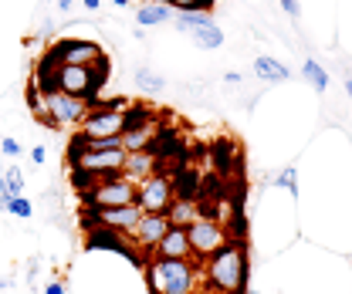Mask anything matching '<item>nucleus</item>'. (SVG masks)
<instances>
[{"mask_svg":"<svg viewBox=\"0 0 352 294\" xmlns=\"http://www.w3.org/2000/svg\"><path fill=\"white\" fill-rule=\"evenodd\" d=\"M248 244L230 240L214 257L200 264V284L207 294H244L248 291Z\"/></svg>","mask_w":352,"mask_h":294,"instance_id":"obj_1","label":"nucleus"},{"mask_svg":"<svg viewBox=\"0 0 352 294\" xmlns=\"http://www.w3.org/2000/svg\"><path fill=\"white\" fill-rule=\"evenodd\" d=\"M146 284L153 294H200V264L197 260H160L146 267Z\"/></svg>","mask_w":352,"mask_h":294,"instance_id":"obj_2","label":"nucleus"},{"mask_svg":"<svg viewBox=\"0 0 352 294\" xmlns=\"http://www.w3.org/2000/svg\"><path fill=\"white\" fill-rule=\"evenodd\" d=\"M186 240H190V247H193V260L204 264V260L214 257L223 244H230V234H227V227L220 223L217 216H207V213H204L200 220H193V223L186 227Z\"/></svg>","mask_w":352,"mask_h":294,"instance_id":"obj_3","label":"nucleus"},{"mask_svg":"<svg viewBox=\"0 0 352 294\" xmlns=\"http://www.w3.org/2000/svg\"><path fill=\"white\" fill-rule=\"evenodd\" d=\"M135 203V183H129L122 172L102 179L98 186H91L82 193V207H95V210H109V207H132Z\"/></svg>","mask_w":352,"mask_h":294,"instance_id":"obj_4","label":"nucleus"},{"mask_svg":"<svg viewBox=\"0 0 352 294\" xmlns=\"http://www.w3.org/2000/svg\"><path fill=\"white\" fill-rule=\"evenodd\" d=\"M82 247L85 251H109V253H122L126 260H132V267H146V257L135 251L132 237L119 234V230H105V227H91L82 234Z\"/></svg>","mask_w":352,"mask_h":294,"instance_id":"obj_5","label":"nucleus"},{"mask_svg":"<svg viewBox=\"0 0 352 294\" xmlns=\"http://www.w3.org/2000/svg\"><path fill=\"white\" fill-rule=\"evenodd\" d=\"M41 95H44V105H47V115H51V128L54 132L82 126V119L88 115L85 98H75V95H65V91H41Z\"/></svg>","mask_w":352,"mask_h":294,"instance_id":"obj_6","label":"nucleus"},{"mask_svg":"<svg viewBox=\"0 0 352 294\" xmlns=\"http://www.w3.org/2000/svg\"><path fill=\"white\" fill-rule=\"evenodd\" d=\"M173 200H176V190H173V176L170 172H156V176H149L146 183L135 186V207L142 213H166Z\"/></svg>","mask_w":352,"mask_h":294,"instance_id":"obj_7","label":"nucleus"},{"mask_svg":"<svg viewBox=\"0 0 352 294\" xmlns=\"http://www.w3.org/2000/svg\"><path fill=\"white\" fill-rule=\"evenodd\" d=\"M166 230H170V220H166V213H142L139 216V223L132 227V244H135V251L146 257V264H149V257H153V247L166 237Z\"/></svg>","mask_w":352,"mask_h":294,"instance_id":"obj_8","label":"nucleus"},{"mask_svg":"<svg viewBox=\"0 0 352 294\" xmlns=\"http://www.w3.org/2000/svg\"><path fill=\"white\" fill-rule=\"evenodd\" d=\"M51 54L61 61V65H95L98 58H105L102 44L98 41H88V38H61V41L51 44Z\"/></svg>","mask_w":352,"mask_h":294,"instance_id":"obj_9","label":"nucleus"},{"mask_svg":"<svg viewBox=\"0 0 352 294\" xmlns=\"http://www.w3.org/2000/svg\"><path fill=\"white\" fill-rule=\"evenodd\" d=\"M54 91L85 98L88 105L98 98V91H95V84H91V68H82V65H61V68H58V78H54Z\"/></svg>","mask_w":352,"mask_h":294,"instance_id":"obj_10","label":"nucleus"},{"mask_svg":"<svg viewBox=\"0 0 352 294\" xmlns=\"http://www.w3.org/2000/svg\"><path fill=\"white\" fill-rule=\"evenodd\" d=\"M82 139H112L122 135L126 128V112H109V109H88V115L82 119Z\"/></svg>","mask_w":352,"mask_h":294,"instance_id":"obj_11","label":"nucleus"},{"mask_svg":"<svg viewBox=\"0 0 352 294\" xmlns=\"http://www.w3.org/2000/svg\"><path fill=\"white\" fill-rule=\"evenodd\" d=\"M163 172V159L153 152V149H142V152H126V163H122V176L129 183H146L149 176Z\"/></svg>","mask_w":352,"mask_h":294,"instance_id":"obj_12","label":"nucleus"},{"mask_svg":"<svg viewBox=\"0 0 352 294\" xmlns=\"http://www.w3.org/2000/svg\"><path fill=\"white\" fill-rule=\"evenodd\" d=\"M153 257H160V260H193V247H190V240H186V230H183V227H170L166 237L153 247ZM153 257H149V260H153Z\"/></svg>","mask_w":352,"mask_h":294,"instance_id":"obj_13","label":"nucleus"},{"mask_svg":"<svg viewBox=\"0 0 352 294\" xmlns=\"http://www.w3.org/2000/svg\"><path fill=\"white\" fill-rule=\"evenodd\" d=\"M204 216V203H200V196H176L173 203H170V210H166V220H170V227H190L193 220H200Z\"/></svg>","mask_w":352,"mask_h":294,"instance_id":"obj_14","label":"nucleus"},{"mask_svg":"<svg viewBox=\"0 0 352 294\" xmlns=\"http://www.w3.org/2000/svg\"><path fill=\"white\" fill-rule=\"evenodd\" d=\"M160 135H163V126L156 119V122H146V126L122 132V146H126V152H142V149H153Z\"/></svg>","mask_w":352,"mask_h":294,"instance_id":"obj_15","label":"nucleus"},{"mask_svg":"<svg viewBox=\"0 0 352 294\" xmlns=\"http://www.w3.org/2000/svg\"><path fill=\"white\" fill-rule=\"evenodd\" d=\"M186 38L197 44V47H204V51H217L220 44H223V31H220V24L210 21V14H204V17L197 21V27H193Z\"/></svg>","mask_w":352,"mask_h":294,"instance_id":"obj_16","label":"nucleus"},{"mask_svg":"<svg viewBox=\"0 0 352 294\" xmlns=\"http://www.w3.org/2000/svg\"><path fill=\"white\" fill-rule=\"evenodd\" d=\"M170 17H173V10L163 0H149V3H139L135 7V24L139 27H156V24H166Z\"/></svg>","mask_w":352,"mask_h":294,"instance_id":"obj_17","label":"nucleus"},{"mask_svg":"<svg viewBox=\"0 0 352 294\" xmlns=\"http://www.w3.org/2000/svg\"><path fill=\"white\" fill-rule=\"evenodd\" d=\"M254 75L264 78V82H285L288 78V68L281 61H274L271 54H261V58H254Z\"/></svg>","mask_w":352,"mask_h":294,"instance_id":"obj_18","label":"nucleus"},{"mask_svg":"<svg viewBox=\"0 0 352 294\" xmlns=\"http://www.w3.org/2000/svg\"><path fill=\"white\" fill-rule=\"evenodd\" d=\"M176 14H210L217 0H163Z\"/></svg>","mask_w":352,"mask_h":294,"instance_id":"obj_19","label":"nucleus"},{"mask_svg":"<svg viewBox=\"0 0 352 294\" xmlns=\"http://www.w3.org/2000/svg\"><path fill=\"white\" fill-rule=\"evenodd\" d=\"M156 119H160V115H156L149 105H129V109H126V128H122V132L146 126V122H156Z\"/></svg>","mask_w":352,"mask_h":294,"instance_id":"obj_20","label":"nucleus"},{"mask_svg":"<svg viewBox=\"0 0 352 294\" xmlns=\"http://www.w3.org/2000/svg\"><path fill=\"white\" fill-rule=\"evenodd\" d=\"M302 75L311 82V88H315V91H325V88H329V71H325L318 61H311V58L302 65Z\"/></svg>","mask_w":352,"mask_h":294,"instance_id":"obj_21","label":"nucleus"},{"mask_svg":"<svg viewBox=\"0 0 352 294\" xmlns=\"http://www.w3.org/2000/svg\"><path fill=\"white\" fill-rule=\"evenodd\" d=\"M135 84H139L146 95H156V91L166 88V82H163L156 71H149V68H135Z\"/></svg>","mask_w":352,"mask_h":294,"instance_id":"obj_22","label":"nucleus"},{"mask_svg":"<svg viewBox=\"0 0 352 294\" xmlns=\"http://www.w3.org/2000/svg\"><path fill=\"white\" fill-rule=\"evenodd\" d=\"M3 190L10 193V196H24V172L21 166H3Z\"/></svg>","mask_w":352,"mask_h":294,"instance_id":"obj_23","label":"nucleus"},{"mask_svg":"<svg viewBox=\"0 0 352 294\" xmlns=\"http://www.w3.org/2000/svg\"><path fill=\"white\" fill-rule=\"evenodd\" d=\"M7 213H14L17 220H31V216H34V203H31L28 196H10V207H7Z\"/></svg>","mask_w":352,"mask_h":294,"instance_id":"obj_24","label":"nucleus"},{"mask_svg":"<svg viewBox=\"0 0 352 294\" xmlns=\"http://www.w3.org/2000/svg\"><path fill=\"white\" fill-rule=\"evenodd\" d=\"M278 186L288 190L292 196H298V172H295V166H285L278 172Z\"/></svg>","mask_w":352,"mask_h":294,"instance_id":"obj_25","label":"nucleus"},{"mask_svg":"<svg viewBox=\"0 0 352 294\" xmlns=\"http://www.w3.org/2000/svg\"><path fill=\"white\" fill-rule=\"evenodd\" d=\"M0 152H3L7 159H17L24 149H21V142H17V139H3V142H0Z\"/></svg>","mask_w":352,"mask_h":294,"instance_id":"obj_26","label":"nucleus"},{"mask_svg":"<svg viewBox=\"0 0 352 294\" xmlns=\"http://www.w3.org/2000/svg\"><path fill=\"white\" fill-rule=\"evenodd\" d=\"M281 3V10L288 14V17H302V3L298 0H278Z\"/></svg>","mask_w":352,"mask_h":294,"instance_id":"obj_27","label":"nucleus"},{"mask_svg":"<svg viewBox=\"0 0 352 294\" xmlns=\"http://www.w3.org/2000/svg\"><path fill=\"white\" fill-rule=\"evenodd\" d=\"M44 294H68V284H65V278H54L47 288H44Z\"/></svg>","mask_w":352,"mask_h":294,"instance_id":"obj_28","label":"nucleus"},{"mask_svg":"<svg viewBox=\"0 0 352 294\" xmlns=\"http://www.w3.org/2000/svg\"><path fill=\"white\" fill-rule=\"evenodd\" d=\"M44 159H47V149H44V146H34V149H31V163H34V166H44Z\"/></svg>","mask_w":352,"mask_h":294,"instance_id":"obj_29","label":"nucleus"},{"mask_svg":"<svg viewBox=\"0 0 352 294\" xmlns=\"http://www.w3.org/2000/svg\"><path fill=\"white\" fill-rule=\"evenodd\" d=\"M223 82H227V84H237V82H241V75H237V71H227V75H223Z\"/></svg>","mask_w":352,"mask_h":294,"instance_id":"obj_30","label":"nucleus"},{"mask_svg":"<svg viewBox=\"0 0 352 294\" xmlns=\"http://www.w3.org/2000/svg\"><path fill=\"white\" fill-rule=\"evenodd\" d=\"M54 3H58V10H72V3H75V0H54Z\"/></svg>","mask_w":352,"mask_h":294,"instance_id":"obj_31","label":"nucleus"},{"mask_svg":"<svg viewBox=\"0 0 352 294\" xmlns=\"http://www.w3.org/2000/svg\"><path fill=\"white\" fill-rule=\"evenodd\" d=\"M82 3H85L88 10H98V7H102V0H82Z\"/></svg>","mask_w":352,"mask_h":294,"instance_id":"obj_32","label":"nucleus"},{"mask_svg":"<svg viewBox=\"0 0 352 294\" xmlns=\"http://www.w3.org/2000/svg\"><path fill=\"white\" fill-rule=\"evenodd\" d=\"M112 3H116V7H122V10H126V7H132V0H112Z\"/></svg>","mask_w":352,"mask_h":294,"instance_id":"obj_33","label":"nucleus"},{"mask_svg":"<svg viewBox=\"0 0 352 294\" xmlns=\"http://www.w3.org/2000/svg\"><path fill=\"white\" fill-rule=\"evenodd\" d=\"M0 193H7V190H3V166H0Z\"/></svg>","mask_w":352,"mask_h":294,"instance_id":"obj_34","label":"nucleus"},{"mask_svg":"<svg viewBox=\"0 0 352 294\" xmlns=\"http://www.w3.org/2000/svg\"><path fill=\"white\" fill-rule=\"evenodd\" d=\"M346 91H349V98H352V78H349V82H346Z\"/></svg>","mask_w":352,"mask_h":294,"instance_id":"obj_35","label":"nucleus"},{"mask_svg":"<svg viewBox=\"0 0 352 294\" xmlns=\"http://www.w3.org/2000/svg\"><path fill=\"white\" fill-rule=\"evenodd\" d=\"M132 3H135V7H139V3H149V0H132Z\"/></svg>","mask_w":352,"mask_h":294,"instance_id":"obj_36","label":"nucleus"}]
</instances>
